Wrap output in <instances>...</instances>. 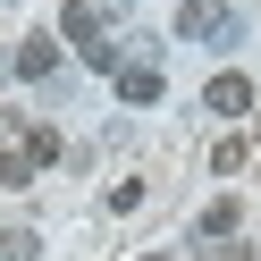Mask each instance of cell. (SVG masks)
Here are the masks:
<instances>
[{"mask_svg": "<svg viewBox=\"0 0 261 261\" xmlns=\"http://www.w3.org/2000/svg\"><path fill=\"white\" fill-rule=\"evenodd\" d=\"M177 34L186 42H236V17H227V0H186L177 9Z\"/></svg>", "mask_w": 261, "mask_h": 261, "instance_id": "7a4b0ae2", "label": "cell"}, {"mask_svg": "<svg viewBox=\"0 0 261 261\" xmlns=\"http://www.w3.org/2000/svg\"><path fill=\"white\" fill-rule=\"evenodd\" d=\"M143 261H160V253H143Z\"/></svg>", "mask_w": 261, "mask_h": 261, "instance_id": "8fae6325", "label": "cell"}, {"mask_svg": "<svg viewBox=\"0 0 261 261\" xmlns=\"http://www.w3.org/2000/svg\"><path fill=\"white\" fill-rule=\"evenodd\" d=\"M25 177H34V160H25V152H0V186H25Z\"/></svg>", "mask_w": 261, "mask_h": 261, "instance_id": "30bf717a", "label": "cell"}, {"mask_svg": "<svg viewBox=\"0 0 261 261\" xmlns=\"http://www.w3.org/2000/svg\"><path fill=\"white\" fill-rule=\"evenodd\" d=\"M211 169H244V135H219V143H211Z\"/></svg>", "mask_w": 261, "mask_h": 261, "instance_id": "9c48e42d", "label": "cell"}, {"mask_svg": "<svg viewBox=\"0 0 261 261\" xmlns=\"http://www.w3.org/2000/svg\"><path fill=\"white\" fill-rule=\"evenodd\" d=\"M17 152L34 160V169H51V160H59V135H51V126H25V143H17Z\"/></svg>", "mask_w": 261, "mask_h": 261, "instance_id": "8992f818", "label": "cell"}, {"mask_svg": "<svg viewBox=\"0 0 261 261\" xmlns=\"http://www.w3.org/2000/svg\"><path fill=\"white\" fill-rule=\"evenodd\" d=\"M202 236H236V202H227V194L202 211Z\"/></svg>", "mask_w": 261, "mask_h": 261, "instance_id": "ba28073f", "label": "cell"}, {"mask_svg": "<svg viewBox=\"0 0 261 261\" xmlns=\"http://www.w3.org/2000/svg\"><path fill=\"white\" fill-rule=\"evenodd\" d=\"M202 101L219 110V118H244V110H253V85H244L236 68H219V76H211V85H202Z\"/></svg>", "mask_w": 261, "mask_h": 261, "instance_id": "277c9868", "label": "cell"}, {"mask_svg": "<svg viewBox=\"0 0 261 261\" xmlns=\"http://www.w3.org/2000/svg\"><path fill=\"white\" fill-rule=\"evenodd\" d=\"M160 93H169V76H160L152 59H126V68H118V101H126V110H143V101H160Z\"/></svg>", "mask_w": 261, "mask_h": 261, "instance_id": "3957f363", "label": "cell"}, {"mask_svg": "<svg viewBox=\"0 0 261 261\" xmlns=\"http://www.w3.org/2000/svg\"><path fill=\"white\" fill-rule=\"evenodd\" d=\"M59 34L85 51V68H110V76H118V51H110V34H101V9H93V0H68V9H59Z\"/></svg>", "mask_w": 261, "mask_h": 261, "instance_id": "6da1fadb", "label": "cell"}, {"mask_svg": "<svg viewBox=\"0 0 261 261\" xmlns=\"http://www.w3.org/2000/svg\"><path fill=\"white\" fill-rule=\"evenodd\" d=\"M51 68H59V42L51 34H25L17 42V76H51Z\"/></svg>", "mask_w": 261, "mask_h": 261, "instance_id": "5b68a950", "label": "cell"}, {"mask_svg": "<svg viewBox=\"0 0 261 261\" xmlns=\"http://www.w3.org/2000/svg\"><path fill=\"white\" fill-rule=\"evenodd\" d=\"M0 253H9V261H42V236H34V227H9V236H0Z\"/></svg>", "mask_w": 261, "mask_h": 261, "instance_id": "52a82bcc", "label": "cell"}]
</instances>
